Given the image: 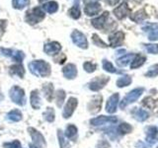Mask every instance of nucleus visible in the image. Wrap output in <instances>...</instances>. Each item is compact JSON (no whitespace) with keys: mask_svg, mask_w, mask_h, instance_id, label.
<instances>
[{"mask_svg":"<svg viewBox=\"0 0 158 148\" xmlns=\"http://www.w3.org/2000/svg\"><path fill=\"white\" fill-rule=\"evenodd\" d=\"M149 39L150 41H155L158 39V31H153L152 33L149 34Z\"/></svg>","mask_w":158,"mask_h":148,"instance_id":"44","label":"nucleus"},{"mask_svg":"<svg viewBox=\"0 0 158 148\" xmlns=\"http://www.w3.org/2000/svg\"><path fill=\"white\" fill-rule=\"evenodd\" d=\"M9 69H10V73L13 74V75H18L20 78L24 77L25 69L22 64H15V65H12Z\"/></svg>","mask_w":158,"mask_h":148,"instance_id":"23","label":"nucleus"},{"mask_svg":"<svg viewBox=\"0 0 158 148\" xmlns=\"http://www.w3.org/2000/svg\"><path fill=\"white\" fill-rule=\"evenodd\" d=\"M60 49H61V46H60V43L57 42H52V43H46L44 47V52L48 54V56H53V54L58 53L60 51Z\"/></svg>","mask_w":158,"mask_h":148,"instance_id":"13","label":"nucleus"},{"mask_svg":"<svg viewBox=\"0 0 158 148\" xmlns=\"http://www.w3.org/2000/svg\"><path fill=\"white\" fill-rule=\"evenodd\" d=\"M146 57L144 56H141V54H136L135 58L132 59L131 64V69H135L137 67H140L143 63L145 62Z\"/></svg>","mask_w":158,"mask_h":148,"instance_id":"22","label":"nucleus"},{"mask_svg":"<svg viewBox=\"0 0 158 148\" xmlns=\"http://www.w3.org/2000/svg\"><path fill=\"white\" fill-rule=\"evenodd\" d=\"M101 105H102V97L101 96H95L91 100V102L89 103L88 108H89V110H90L91 113H95L99 112V110L101 109Z\"/></svg>","mask_w":158,"mask_h":148,"instance_id":"18","label":"nucleus"},{"mask_svg":"<svg viewBox=\"0 0 158 148\" xmlns=\"http://www.w3.org/2000/svg\"><path fill=\"white\" fill-rule=\"evenodd\" d=\"M29 146H30V148H39V147H37L36 145H33V144H30Z\"/></svg>","mask_w":158,"mask_h":148,"instance_id":"50","label":"nucleus"},{"mask_svg":"<svg viewBox=\"0 0 158 148\" xmlns=\"http://www.w3.org/2000/svg\"><path fill=\"white\" fill-rule=\"evenodd\" d=\"M117 117H105V116H100L97 117H94L90 121V123L94 126L98 125H112V123L117 122Z\"/></svg>","mask_w":158,"mask_h":148,"instance_id":"8","label":"nucleus"},{"mask_svg":"<svg viewBox=\"0 0 158 148\" xmlns=\"http://www.w3.org/2000/svg\"><path fill=\"white\" fill-rule=\"evenodd\" d=\"M135 54L133 53H130V54H126V56H122L121 58H118L117 60V64L118 66L121 67H125L127 66L128 63H130L131 61H132V59L135 58Z\"/></svg>","mask_w":158,"mask_h":148,"instance_id":"21","label":"nucleus"},{"mask_svg":"<svg viewBox=\"0 0 158 148\" xmlns=\"http://www.w3.org/2000/svg\"><path fill=\"white\" fill-rule=\"evenodd\" d=\"M0 53L3 54L5 56L11 57L17 62H22V60L25 58V54L21 51H14V49H9V48H3L0 47Z\"/></svg>","mask_w":158,"mask_h":148,"instance_id":"6","label":"nucleus"},{"mask_svg":"<svg viewBox=\"0 0 158 148\" xmlns=\"http://www.w3.org/2000/svg\"><path fill=\"white\" fill-rule=\"evenodd\" d=\"M71 39L72 42L76 44L77 47H81V48H87L88 47V43H87V39L84 36V34L81 32H79L78 30H74L71 34Z\"/></svg>","mask_w":158,"mask_h":148,"instance_id":"7","label":"nucleus"},{"mask_svg":"<svg viewBox=\"0 0 158 148\" xmlns=\"http://www.w3.org/2000/svg\"><path fill=\"white\" fill-rule=\"evenodd\" d=\"M109 146V143L105 140H102L100 141V143H99V145H98V148H108Z\"/></svg>","mask_w":158,"mask_h":148,"instance_id":"46","label":"nucleus"},{"mask_svg":"<svg viewBox=\"0 0 158 148\" xmlns=\"http://www.w3.org/2000/svg\"><path fill=\"white\" fill-rule=\"evenodd\" d=\"M144 91L143 88H136V89H133L132 91H131L123 99V101L120 104V107L121 109H125L127 106H128L130 104L135 102L138 98L141 96V94Z\"/></svg>","mask_w":158,"mask_h":148,"instance_id":"4","label":"nucleus"},{"mask_svg":"<svg viewBox=\"0 0 158 148\" xmlns=\"http://www.w3.org/2000/svg\"><path fill=\"white\" fill-rule=\"evenodd\" d=\"M77 104H78V102H77L76 98H73V97L69 98V100L67 101L65 107H64L63 113H62L63 117H65V118L70 117L72 116V113H74V111H75Z\"/></svg>","mask_w":158,"mask_h":148,"instance_id":"9","label":"nucleus"},{"mask_svg":"<svg viewBox=\"0 0 158 148\" xmlns=\"http://www.w3.org/2000/svg\"><path fill=\"white\" fill-rule=\"evenodd\" d=\"M77 135V127L73 125H69L66 127V130H65V136L69 139H74Z\"/></svg>","mask_w":158,"mask_h":148,"instance_id":"29","label":"nucleus"},{"mask_svg":"<svg viewBox=\"0 0 158 148\" xmlns=\"http://www.w3.org/2000/svg\"><path fill=\"white\" fill-rule=\"evenodd\" d=\"M32 74L38 77H48L51 74V65L44 60H35L29 64Z\"/></svg>","mask_w":158,"mask_h":148,"instance_id":"1","label":"nucleus"},{"mask_svg":"<svg viewBox=\"0 0 158 148\" xmlns=\"http://www.w3.org/2000/svg\"><path fill=\"white\" fill-rule=\"evenodd\" d=\"M143 105H145L148 108H153V106H154V101H153L151 98H145L144 100H143Z\"/></svg>","mask_w":158,"mask_h":148,"instance_id":"43","label":"nucleus"},{"mask_svg":"<svg viewBox=\"0 0 158 148\" xmlns=\"http://www.w3.org/2000/svg\"><path fill=\"white\" fill-rule=\"evenodd\" d=\"M133 116H135V118L138 121H143L148 117V113L144 110H142V109H137V110L133 113Z\"/></svg>","mask_w":158,"mask_h":148,"instance_id":"27","label":"nucleus"},{"mask_svg":"<svg viewBox=\"0 0 158 148\" xmlns=\"http://www.w3.org/2000/svg\"><path fill=\"white\" fill-rule=\"evenodd\" d=\"M131 130H132V127L127 122L122 123V125H120L118 127V132H120L121 134H127V133H130Z\"/></svg>","mask_w":158,"mask_h":148,"instance_id":"32","label":"nucleus"},{"mask_svg":"<svg viewBox=\"0 0 158 148\" xmlns=\"http://www.w3.org/2000/svg\"><path fill=\"white\" fill-rule=\"evenodd\" d=\"M6 24L7 22L5 20H0V33H3L5 28H6Z\"/></svg>","mask_w":158,"mask_h":148,"instance_id":"45","label":"nucleus"},{"mask_svg":"<svg viewBox=\"0 0 158 148\" xmlns=\"http://www.w3.org/2000/svg\"><path fill=\"white\" fill-rule=\"evenodd\" d=\"M4 148H21V143L18 140H14L12 142H6L3 144Z\"/></svg>","mask_w":158,"mask_h":148,"instance_id":"41","label":"nucleus"},{"mask_svg":"<svg viewBox=\"0 0 158 148\" xmlns=\"http://www.w3.org/2000/svg\"><path fill=\"white\" fill-rule=\"evenodd\" d=\"M131 83V77L130 75H125L121 78H118V80L117 81V85L118 87H125V86H128Z\"/></svg>","mask_w":158,"mask_h":148,"instance_id":"30","label":"nucleus"},{"mask_svg":"<svg viewBox=\"0 0 158 148\" xmlns=\"http://www.w3.org/2000/svg\"><path fill=\"white\" fill-rule=\"evenodd\" d=\"M123 39H125V34L123 32L120 31V32L114 33L113 35L110 36V39H109V41H110V46L113 47H120L123 44Z\"/></svg>","mask_w":158,"mask_h":148,"instance_id":"12","label":"nucleus"},{"mask_svg":"<svg viewBox=\"0 0 158 148\" xmlns=\"http://www.w3.org/2000/svg\"><path fill=\"white\" fill-rule=\"evenodd\" d=\"M103 68L105 69L106 71H108V72H111V73H118V71L117 70V69L113 66V64L110 61L106 60V59H104V60H103Z\"/></svg>","mask_w":158,"mask_h":148,"instance_id":"34","label":"nucleus"},{"mask_svg":"<svg viewBox=\"0 0 158 148\" xmlns=\"http://www.w3.org/2000/svg\"><path fill=\"white\" fill-rule=\"evenodd\" d=\"M10 98L11 100L19 106H24L26 104V97H25L24 90L19 86H14L10 90Z\"/></svg>","mask_w":158,"mask_h":148,"instance_id":"2","label":"nucleus"},{"mask_svg":"<svg viewBox=\"0 0 158 148\" xmlns=\"http://www.w3.org/2000/svg\"><path fill=\"white\" fill-rule=\"evenodd\" d=\"M145 75L147 77H155L156 75H158V64L152 65L149 69H148V71L145 73Z\"/></svg>","mask_w":158,"mask_h":148,"instance_id":"37","label":"nucleus"},{"mask_svg":"<svg viewBox=\"0 0 158 148\" xmlns=\"http://www.w3.org/2000/svg\"><path fill=\"white\" fill-rule=\"evenodd\" d=\"M7 117L12 121H20L22 120V113L19 110H13L7 113Z\"/></svg>","mask_w":158,"mask_h":148,"instance_id":"28","label":"nucleus"},{"mask_svg":"<svg viewBox=\"0 0 158 148\" xmlns=\"http://www.w3.org/2000/svg\"><path fill=\"white\" fill-rule=\"evenodd\" d=\"M118 94H114L112 95L107 102L106 105V111L109 113H113L117 111V107H118Z\"/></svg>","mask_w":158,"mask_h":148,"instance_id":"14","label":"nucleus"},{"mask_svg":"<svg viewBox=\"0 0 158 148\" xmlns=\"http://www.w3.org/2000/svg\"><path fill=\"white\" fill-rule=\"evenodd\" d=\"M120 0H107V2L111 5V6H114V5H116Z\"/></svg>","mask_w":158,"mask_h":148,"instance_id":"48","label":"nucleus"},{"mask_svg":"<svg viewBox=\"0 0 158 148\" xmlns=\"http://www.w3.org/2000/svg\"><path fill=\"white\" fill-rule=\"evenodd\" d=\"M157 25H148V26L143 27L142 30L143 31H149V30H155V28H157Z\"/></svg>","mask_w":158,"mask_h":148,"instance_id":"47","label":"nucleus"},{"mask_svg":"<svg viewBox=\"0 0 158 148\" xmlns=\"http://www.w3.org/2000/svg\"><path fill=\"white\" fill-rule=\"evenodd\" d=\"M101 11V5L98 2H93V3H88L86 4L85 8H84V12L88 16H94L97 15Z\"/></svg>","mask_w":158,"mask_h":148,"instance_id":"15","label":"nucleus"},{"mask_svg":"<svg viewBox=\"0 0 158 148\" xmlns=\"http://www.w3.org/2000/svg\"><path fill=\"white\" fill-rule=\"evenodd\" d=\"M84 2L85 3H93V2H97V0H84Z\"/></svg>","mask_w":158,"mask_h":148,"instance_id":"49","label":"nucleus"},{"mask_svg":"<svg viewBox=\"0 0 158 148\" xmlns=\"http://www.w3.org/2000/svg\"><path fill=\"white\" fill-rule=\"evenodd\" d=\"M131 12V10L130 7H128L127 2L122 3L120 6H118L116 9H114V14H115V16L118 20H122L123 18H126L127 16V14H130Z\"/></svg>","mask_w":158,"mask_h":148,"instance_id":"11","label":"nucleus"},{"mask_svg":"<svg viewBox=\"0 0 158 148\" xmlns=\"http://www.w3.org/2000/svg\"><path fill=\"white\" fill-rule=\"evenodd\" d=\"M31 105L34 109H36V110H39L40 108H41V98H40V94L37 90L35 91H32L31 93Z\"/></svg>","mask_w":158,"mask_h":148,"instance_id":"20","label":"nucleus"},{"mask_svg":"<svg viewBox=\"0 0 158 148\" xmlns=\"http://www.w3.org/2000/svg\"><path fill=\"white\" fill-rule=\"evenodd\" d=\"M109 18V12H104L100 17H98V18H95V19H93L91 23L94 27H95L96 29L98 30H102L104 27H105V25H106V22H107V19Z\"/></svg>","mask_w":158,"mask_h":148,"instance_id":"16","label":"nucleus"},{"mask_svg":"<svg viewBox=\"0 0 158 148\" xmlns=\"http://www.w3.org/2000/svg\"><path fill=\"white\" fill-rule=\"evenodd\" d=\"M145 48H146V51L149 53H152V54H157L158 53V44L157 43L146 44Z\"/></svg>","mask_w":158,"mask_h":148,"instance_id":"40","label":"nucleus"},{"mask_svg":"<svg viewBox=\"0 0 158 148\" xmlns=\"http://www.w3.org/2000/svg\"><path fill=\"white\" fill-rule=\"evenodd\" d=\"M96 67L97 65L95 63H92L90 61H87L83 64V68L85 69V71L86 72H89V73H91V72H94L96 70Z\"/></svg>","mask_w":158,"mask_h":148,"instance_id":"39","label":"nucleus"},{"mask_svg":"<svg viewBox=\"0 0 158 148\" xmlns=\"http://www.w3.org/2000/svg\"><path fill=\"white\" fill-rule=\"evenodd\" d=\"M63 75L67 79H73L75 78L77 75V68L76 66L72 63H69L67 65H65L62 69Z\"/></svg>","mask_w":158,"mask_h":148,"instance_id":"17","label":"nucleus"},{"mask_svg":"<svg viewBox=\"0 0 158 148\" xmlns=\"http://www.w3.org/2000/svg\"><path fill=\"white\" fill-rule=\"evenodd\" d=\"M157 137V128L155 126H148L146 128V141L150 144L156 142Z\"/></svg>","mask_w":158,"mask_h":148,"instance_id":"19","label":"nucleus"},{"mask_svg":"<svg viewBox=\"0 0 158 148\" xmlns=\"http://www.w3.org/2000/svg\"><path fill=\"white\" fill-rule=\"evenodd\" d=\"M30 0H13L12 5L15 9H23L29 4Z\"/></svg>","mask_w":158,"mask_h":148,"instance_id":"35","label":"nucleus"},{"mask_svg":"<svg viewBox=\"0 0 158 148\" xmlns=\"http://www.w3.org/2000/svg\"><path fill=\"white\" fill-rule=\"evenodd\" d=\"M110 78L109 77H105V76H101V77H96L95 79L90 82L89 84V88L92 91H99L100 89H102L106 84L109 82Z\"/></svg>","mask_w":158,"mask_h":148,"instance_id":"10","label":"nucleus"},{"mask_svg":"<svg viewBox=\"0 0 158 148\" xmlns=\"http://www.w3.org/2000/svg\"><path fill=\"white\" fill-rule=\"evenodd\" d=\"M44 120L48 122H52L54 121V111L52 108H48L47 111L43 113Z\"/></svg>","mask_w":158,"mask_h":148,"instance_id":"31","label":"nucleus"},{"mask_svg":"<svg viewBox=\"0 0 158 148\" xmlns=\"http://www.w3.org/2000/svg\"><path fill=\"white\" fill-rule=\"evenodd\" d=\"M44 18V14L40 7H36V8L29 10L26 13V17H25L26 21L31 25L41 22Z\"/></svg>","mask_w":158,"mask_h":148,"instance_id":"3","label":"nucleus"},{"mask_svg":"<svg viewBox=\"0 0 158 148\" xmlns=\"http://www.w3.org/2000/svg\"><path fill=\"white\" fill-rule=\"evenodd\" d=\"M92 39H93V43L96 44V46L98 47H107V44L105 42H103L102 39L99 38L98 35L96 34H94L93 36H92Z\"/></svg>","mask_w":158,"mask_h":148,"instance_id":"38","label":"nucleus"},{"mask_svg":"<svg viewBox=\"0 0 158 148\" xmlns=\"http://www.w3.org/2000/svg\"><path fill=\"white\" fill-rule=\"evenodd\" d=\"M64 99H65V92L63 90H58L56 93V105L58 108H60L62 106Z\"/></svg>","mask_w":158,"mask_h":148,"instance_id":"36","label":"nucleus"},{"mask_svg":"<svg viewBox=\"0 0 158 148\" xmlns=\"http://www.w3.org/2000/svg\"><path fill=\"white\" fill-rule=\"evenodd\" d=\"M68 14H69V16H70L71 18H73V19H78L79 17H80L81 12H80V9H79L78 4L74 5L71 9H69Z\"/></svg>","mask_w":158,"mask_h":148,"instance_id":"33","label":"nucleus"},{"mask_svg":"<svg viewBox=\"0 0 158 148\" xmlns=\"http://www.w3.org/2000/svg\"><path fill=\"white\" fill-rule=\"evenodd\" d=\"M39 1H40V2H42V1H44V0H39Z\"/></svg>","mask_w":158,"mask_h":148,"instance_id":"51","label":"nucleus"},{"mask_svg":"<svg viewBox=\"0 0 158 148\" xmlns=\"http://www.w3.org/2000/svg\"><path fill=\"white\" fill-rule=\"evenodd\" d=\"M43 92L44 94V97L48 99V101L51 102L52 100V96H53V86L52 84H44L43 87Z\"/></svg>","mask_w":158,"mask_h":148,"instance_id":"25","label":"nucleus"},{"mask_svg":"<svg viewBox=\"0 0 158 148\" xmlns=\"http://www.w3.org/2000/svg\"><path fill=\"white\" fill-rule=\"evenodd\" d=\"M43 8L46 10V11L48 13H56L57 11V9H58V4L56 2V1H49L46 4H44V6Z\"/></svg>","mask_w":158,"mask_h":148,"instance_id":"26","label":"nucleus"},{"mask_svg":"<svg viewBox=\"0 0 158 148\" xmlns=\"http://www.w3.org/2000/svg\"><path fill=\"white\" fill-rule=\"evenodd\" d=\"M28 131L30 133V135L32 136V139L34 141V144L39 148H44L47 146L46 140H44V137L40 131H38L36 128L34 127H29Z\"/></svg>","mask_w":158,"mask_h":148,"instance_id":"5","label":"nucleus"},{"mask_svg":"<svg viewBox=\"0 0 158 148\" xmlns=\"http://www.w3.org/2000/svg\"><path fill=\"white\" fill-rule=\"evenodd\" d=\"M57 135H58V139H59V144H60V148H65L66 146L68 147V145L65 143V140H64V136H63V133L61 130H58L57 131Z\"/></svg>","mask_w":158,"mask_h":148,"instance_id":"42","label":"nucleus"},{"mask_svg":"<svg viewBox=\"0 0 158 148\" xmlns=\"http://www.w3.org/2000/svg\"><path fill=\"white\" fill-rule=\"evenodd\" d=\"M146 18H147V14L145 13V11L143 9L135 12V14L131 15V20L135 21V23H139V22L143 21V20H145Z\"/></svg>","mask_w":158,"mask_h":148,"instance_id":"24","label":"nucleus"}]
</instances>
